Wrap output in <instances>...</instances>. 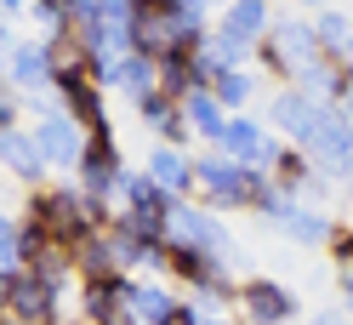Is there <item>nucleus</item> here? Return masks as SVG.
<instances>
[{
    "instance_id": "nucleus-1",
    "label": "nucleus",
    "mask_w": 353,
    "mask_h": 325,
    "mask_svg": "<svg viewBox=\"0 0 353 325\" xmlns=\"http://www.w3.org/2000/svg\"><path fill=\"white\" fill-rule=\"evenodd\" d=\"M194 200H200L205 211L228 217V211H262L274 200V183L268 171H251V166H234L223 160L216 148H205V155H194Z\"/></svg>"
},
{
    "instance_id": "nucleus-2",
    "label": "nucleus",
    "mask_w": 353,
    "mask_h": 325,
    "mask_svg": "<svg viewBox=\"0 0 353 325\" xmlns=\"http://www.w3.org/2000/svg\"><path fill=\"white\" fill-rule=\"evenodd\" d=\"M23 217H40V223L52 228V240L57 246H85L92 234H103L108 223H114V211L97 206V200H85V194L74 183H46V188H29V200H23Z\"/></svg>"
},
{
    "instance_id": "nucleus-3",
    "label": "nucleus",
    "mask_w": 353,
    "mask_h": 325,
    "mask_svg": "<svg viewBox=\"0 0 353 325\" xmlns=\"http://www.w3.org/2000/svg\"><path fill=\"white\" fill-rule=\"evenodd\" d=\"M296 148L307 160H314V171L325 183H353V120L342 115L336 103H314V115H307Z\"/></svg>"
},
{
    "instance_id": "nucleus-4",
    "label": "nucleus",
    "mask_w": 353,
    "mask_h": 325,
    "mask_svg": "<svg viewBox=\"0 0 353 325\" xmlns=\"http://www.w3.org/2000/svg\"><path fill=\"white\" fill-rule=\"evenodd\" d=\"M251 57H256L279 86H296L307 69H314V57H319L314 17H302V12H274V29H268V40H262Z\"/></svg>"
},
{
    "instance_id": "nucleus-5",
    "label": "nucleus",
    "mask_w": 353,
    "mask_h": 325,
    "mask_svg": "<svg viewBox=\"0 0 353 325\" xmlns=\"http://www.w3.org/2000/svg\"><path fill=\"white\" fill-rule=\"evenodd\" d=\"M120 177H125V148H120V137H114V126H108V132H92L85 148H80V166H74V188L85 194V200H97V206L114 211Z\"/></svg>"
},
{
    "instance_id": "nucleus-6",
    "label": "nucleus",
    "mask_w": 353,
    "mask_h": 325,
    "mask_svg": "<svg viewBox=\"0 0 353 325\" xmlns=\"http://www.w3.org/2000/svg\"><path fill=\"white\" fill-rule=\"evenodd\" d=\"M165 246H194L205 257H228L234 251L223 217L205 211L200 200H171V211H165Z\"/></svg>"
},
{
    "instance_id": "nucleus-7",
    "label": "nucleus",
    "mask_w": 353,
    "mask_h": 325,
    "mask_svg": "<svg viewBox=\"0 0 353 325\" xmlns=\"http://www.w3.org/2000/svg\"><path fill=\"white\" fill-rule=\"evenodd\" d=\"M234 308H239V325H291L302 308H296V291L274 274H245L234 291Z\"/></svg>"
},
{
    "instance_id": "nucleus-8",
    "label": "nucleus",
    "mask_w": 353,
    "mask_h": 325,
    "mask_svg": "<svg viewBox=\"0 0 353 325\" xmlns=\"http://www.w3.org/2000/svg\"><path fill=\"white\" fill-rule=\"evenodd\" d=\"M216 155L234 160V166H251V171H268V160L279 155V137L262 126L256 115H228L223 126V143H216Z\"/></svg>"
},
{
    "instance_id": "nucleus-9",
    "label": "nucleus",
    "mask_w": 353,
    "mask_h": 325,
    "mask_svg": "<svg viewBox=\"0 0 353 325\" xmlns=\"http://www.w3.org/2000/svg\"><path fill=\"white\" fill-rule=\"evenodd\" d=\"M29 132H34V148H40V160H46V171H74V166H80L85 132H80V126H74L69 115H63L57 103H52L46 115H40V120L29 126Z\"/></svg>"
},
{
    "instance_id": "nucleus-10",
    "label": "nucleus",
    "mask_w": 353,
    "mask_h": 325,
    "mask_svg": "<svg viewBox=\"0 0 353 325\" xmlns=\"http://www.w3.org/2000/svg\"><path fill=\"white\" fill-rule=\"evenodd\" d=\"M211 29L239 40L245 52H256L268 40V29H274V0H223V12L211 17Z\"/></svg>"
},
{
    "instance_id": "nucleus-11",
    "label": "nucleus",
    "mask_w": 353,
    "mask_h": 325,
    "mask_svg": "<svg viewBox=\"0 0 353 325\" xmlns=\"http://www.w3.org/2000/svg\"><path fill=\"white\" fill-rule=\"evenodd\" d=\"M6 314L23 319V325H57V319H69V314H63V297H57L40 274H29V268L12 274V302H6Z\"/></svg>"
},
{
    "instance_id": "nucleus-12",
    "label": "nucleus",
    "mask_w": 353,
    "mask_h": 325,
    "mask_svg": "<svg viewBox=\"0 0 353 325\" xmlns=\"http://www.w3.org/2000/svg\"><path fill=\"white\" fill-rule=\"evenodd\" d=\"M0 177L23 183V188H46V160H40L34 148V132L29 126H12V132H0Z\"/></svg>"
},
{
    "instance_id": "nucleus-13",
    "label": "nucleus",
    "mask_w": 353,
    "mask_h": 325,
    "mask_svg": "<svg viewBox=\"0 0 353 325\" xmlns=\"http://www.w3.org/2000/svg\"><path fill=\"white\" fill-rule=\"evenodd\" d=\"M0 80H6L23 103H40V92H52V75H46V46H40V40H17V46H12V57L0 63Z\"/></svg>"
},
{
    "instance_id": "nucleus-14",
    "label": "nucleus",
    "mask_w": 353,
    "mask_h": 325,
    "mask_svg": "<svg viewBox=\"0 0 353 325\" xmlns=\"http://www.w3.org/2000/svg\"><path fill=\"white\" fill-rule=\"evenodd\" d=\"M143 171L154 177V188L165 194V200H194V155L188 148H171V143H154Z\"/></svg>"
},
{
    "instance_id": "nucleus-15",
    "label": "nucleus",
    "mask_w": 353,
    "mask_h": 325,
    "mask_svg": "<svg viewBox=\"0 0 353 325\" xmlns=\"http://www.w3.org/2000/svg\"><path fill=\"white\" fill-rule=\"evenodd\" d=\"M97 86H103V92H125L131 103H137L148 92H160V63L143 57V52H125V57H114V63L97 69Z\"/></svg>"
},
{
    "instance_id": "nucleus-16",
    "label": "nucleus",
    "mask_w": 353,
    "mask_h": 325,
    "mask_svg": "<svg viewBox=\"0 0 353 325\" xmlns=\"http://www.w3.org/2000/svg\"><path fill=\"white\" fill-rule=\"evenodd\" d=\"M131 108H137V120H143L160 143H171V148H188V143H194L188 120H183V103H171L165 92H148V97H137Z\"/></svg>"
},
{
    "instance_id": "nucleus-17",
    "label": "nucleus",
    "mask_w": 353,
    "mask_h": 325,
    "mask_svg": "<svg viewBox=\"0 0 353 325\" xmlns=\"http://www.w3.org/2000/svg\"><path fill=\"white\" fill-rule=\"evenodd\" d=\"M314 103H319V97H307L302 86H279V92L268 97V132H274L279 143H296L302 126H307V115H314Z\"/></svg>"
},
{
    "instance_id": "nucleus-18",
    "label": "nucleus",
    "mask_w": 353,
    "mask_h": 325,
    "mask_svg": "<svg viewBox=\"0 0 353 325\" xmlns=\"http://www.w3.org/2000/svg\"><path fill=\"white\" fill-rule=\"evenodd\" d=\"M125 302H131V314H137L143 325H165V319H171V308L183 302V291H176L171 279L143 274V279H131V286H125Z\"/></svg>"
},
{
    "instance_id": "nucleus-19",
    "label": "nucleus",
    "mask_w": 353,
    "mask_h": 325,
    "mask_svg": "<svg viewBox=\"0 0 353 325\" xmlns=\"http://www.w3.org/2000/svg\"><path fill=\"white\" fill-rule=\"evenodd\" d=\"M330 228H336V217H330L325 206H291V211H285L279 223H274V234H285V240H291V246H302V251H314V246L325 251Z\"/></svg>"
},
{
    "instance_id": "nucleus-20",
    "label": "nucleus",
    "mask_w": 353,
    "mask_h": 325,
    "mask_svg": "<svg viewBox=\"0 0 353 325\" xmlns=\"http://www.w3.org/2000/svg\"><path fill=\"white\" fill-rule=\"evenodd\" d=\"M216 268H223V257H205L194 246H165V279H176L183 291H200Z\"/></svg>"
},
{
    "instance_id": "nucleus-21",
    "label": "nucleus",
    "mask_w": 353,
    "mask_h": 325,
    "mask_svg": "<svg viewBox=\"0 0 353 325\" xmlns=\"http://www.w3.org/2000/svg\"><path fill=\"white\" fill-rule=\"evenodd\" d=\"M125 286H131V279H92V286H74V314L85 325H103L125 302Z\"/></svg>"
},
{
    "instance_id": "nucleus-22",
    "label": "nucleus",
    "mask_w": 353,
    "mask_h": 325,
    "mask_svg": "<svg viewBox=\"0 0 353 325\" xmlns=\"http://www.w3.org/2000/svg\"><path fill=\"white\" fill-rule=\"evenodd\" d=\"M46 46V75H52V86L57 80H74V75H97V63L85 57V46L74 35H52V40H40Z\"/></svg>"
},
{
    "instance_id": "nucleus-23",
    "label": "nucleus",
    "mask_w": 353,
    "mask_h": 325,
    "mask_svg": "<svg viewBox=\"0 0 353 325\" xmlns=\"http://www.w3.org/2000/svg\"><path fill=\"white\" fill-rule=\"evenodd\" d=\"M183 120H188V132H194V137H205L211 148L223 143V126H228V115H223V103H216L211 92H194V97L183 103Z\"/></svg>"
},
{
    "instance_id": "nucleus-24",
    "label": "nucleus",
    "mask_w": 353,
    "mask_h": 325,
    "mask_svg": "<svg viewBox=\"0 0 353 325\" xmlns=\"http://www.w3.org/2000/svg\"><path fill=\"white\" fill-rule=\"evenodd\" d=\"M160 92H165L171 103H188L194 92H205L200 69H194V52H176V57H165V63H160Z\"/></svg>"
},
{
    "instance_id": "nucleus-25",
    "label": "nucleus",
    "mask_w": 353,
    "mask_h": 325,
    "mask_svg": "<svg viewBox=\"0 0 353 325\" xmlns=\"http://www.w3.org/2000/svg\"><path fill=\"white\" fill-rule=\"evenodd\" d=\"M211 97L223 103V115H245L251 97H256V75H251V69H228V75H216V80H211Z\"/></svg>"
},
{
    "instance_id": "nucleus-26",
    "label": "nucleus",
    "mask_w": 353,
    "mask_h": 325,
    "mask_svg": "<svg viewBox=\"0 0 353 325\" xmlns=\"http://www.w3.org/2000/svg\"><path fill=\"white\" fill-rule=\"evenodd\" d=\"M314 40H319V52H342L353 40V12H342V6L314 12Z\"/></svg>"
},
{
    "instance_id": "nucleus-27",
    "label": "nucleus",
    "mask_w": 353,
    "mask_h": 325,
    "mask_svg": "<svg viewBox=\"0 0 353 325\" xmlns=\"http://www.w3.org/2000/svg\"><path fill=\"white\" fill-rule=\"evenodd\" d=\"M46 246H52V228L40 223V217H23V211H17V263L29 268V263H34V257L46 251Z\"/></svg>"
},
{
    "instance_id": "nucleus-28",
    "label": "nucleus",
    "mask_w": 353,
    "mask_h": 325,
    "mask_svg": "<svg viewBox=\"0 0 353 325\" xmlns=\"http://www.w3.org/2000/svg\"><path fill=\"white\" fill-rule=\"evenodd\" d=\"M29 17L46 29V40H52V35H69V0H34Z\"/></svg>"
},
{
    "instance_id": "nucleus-29",
    "label": "nucleus",
    "mask_w": 353,
    "mask_h": 325,
    "mask_svg": "<svg viewBox=\"0 0 353 325\" xmlns=\"http://www.w3.org/2000/svg\"><path fill=\"white\" fill-rule=\"evenodd\" d=\"M325 257H330V268H336V274H353V223H336V228H330Z\"/></svg>"
},
{
    "instance_id": "nucleus-30",
    "label": "nucleus",
    "mask_w": 353,
    "mask_h": 325,
    "mask_svg": "<svg viewBox=\"0 0 353 325\" xmlns=\"http://www.w3.org/2000/svg\"><path fill=\"white\" fill-rule=\"evenodd\" d=\"M17 211H0V274H17Z\"/></svg>"
},
{
    "instance_id": "nucleus-31",
    "label": "nucleus",
    "mask_w": 353,
    "mask_h": 325,
    "mask_svg": "<svg viewBox=\"0 0 353 325\" xmlns=\"http://www.w3.org/2000/svg\"><path fill=\"white\" fill-rule=\"evenodd\" d=\"M12 126H23V97L12 86H0V132H12Z\"/></svg>"
},
{
    "instance_id": "nucleus-32",
    "label": "nucleus",
    "mask_w": 353,
    "mask_h": 325,
    "mask_svg": "<svg viewBox=\"0 0 353 325\" xmlns=\"http://www.w3.org/2000/svg\"><path fill=\"white\" fill-rule=\"evenodd\" d=\"M165 325H200V302H188V297H183V302L171 308V319H165Z\"/></svg>"
},
{
    "instance_id": "nucleus-33",
    "label": "nucleus",
    "mask_w": 353,
    "mask_h": 325,
    "mask_svg": "<svg viewBox=\"0 0 353 325\" xmlns=\"http://www.w3.org/2000/svg\"><path fill=\"white\" fill-rule=\"evenodd\" d=\"M29 6H34V0H0V17H23Z\"/></svg>"
},
{
    "instance_id": "nucleus-34",
    "label": "nucleus",
    "mask_w": 353,
    "mask_h": 325,
    "mask_svg": "<svg viewBox=\"0 0 353 325\" xmlns=\"http://www.w3.org/2000/svg\"><path fill=\"white\" fill-rule=\"evenodd\" d=\"M314 325H347V314H342V308H319Z\"/></svg>"
},
{
    "instance_id": "nucleus-35",
    "label": "nucleus",
    "mask_w": 353,
    "mask_h": 325,
    "mask_svg": "<svg viewBox=\"0 0 353 325\" xmlns=\"http://www.w3.org/2000/svg\"><path fill=\"white\" fill-rule=\"evenodd\" d=\"M336 108H342V115H347V120H353V80H347V92H342V97H336Z\"/></svg>"
},
{
    "instance_id": "nucleus-36",
    "label": "nucleus",
    "mask_w": 353,
    "mask_h": 325,
    "mask_svg": "<svg viewBox=\"0 0 353 325\" xmlns=\"http://www.w3.org/2000/svg\"><path fill=\"white\" fill-rule=\"evenodd\" d=\"M6 302H12V274H0V314H6Z\"/></svg>"
},
{
    "instance_id": "nucleus-37",
    "label": "nucleus",
    "mask_w": 353,
    "mask_h": 325,
    "mask_svg": "<svg viewBox=\"0 0 353 325\" xmlns=\"http://www.w3.org/2000/svg\"><path fill=\"white\" fill-rule=\"evenodd\" d=\"M291 6H296V12H325L330 0H291Z\"/></svg>"
},
{
    "instance_id": "nucleus-38",
    "label": "nucleus",
    "mask_w": 353,
    "mask_h": 325,
    "mask_svg": "<svg viewBox=\"0 0 353 325\" xmlns=\"http://www.w3.org/2000/svg\"><path fill=\"white\" fill-rule=\"evenodd\" d=\"M336 57H342V69H347V80H353V40H347V46H342Z\"/></svg>"
},
{
    "instance_id": "nucleus-39",
    "label": "nucleus",
    "mask_w": 353,
    "mask_h": 325,
    "mask_svg": "<svg viewBox=\"0 0 353 325\" xmlns=\"http://www.w3.org/2000/svg\"><path fill=\"white\" fill-rule=\"evenodd\" d=\"M131 6H171V0H131Z\"/></svg>"
},
{
    "instance_id": "nucleus-40",
    "label": "nucleus",
    "mask_w": 353,
    "mask_h": 325,
    "mask_svg": "<svg viewBox=\"0 0 353 325\" xmlns=\"http://www.w3.org/2000/svg\"><path fill=\"white\" fill-rule=\"evenodd\" d=\"M57 325H85V319H80V314H69V319H57Z\"/></svg>"
},
{
    "instance_id": "nucleus-41",
    "label": "nucleus",
    "mask_w": 353,
    "mask_h": 325,
    "mask_svg": "<svg viewBox=\"0 0 353 325\" xmlns=\"http://www.w3.org/2000/svg\"><path fill=\"white\" fill-rule=\"evenodd\" d=\"M0 325H23V319H12V314H0Z\"/></svg>"
},
{
    "instance_id": "nucleus-42",
    "label": "nucleus",
    "mask_w": 353,
    "mask_h": 325,
    "mask_svg": "<svg viewBox=\"0 0 353 325\" xmlns=\"http://www.w3.org/2000/svg\"><path fill=\"white\" fill-rule=\"evenodd\" d=\"M0 86H6V80H0Z\"/></svg>"
}]
</instances>
